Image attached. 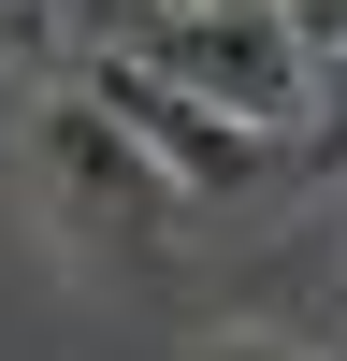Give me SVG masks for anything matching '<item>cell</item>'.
Returning a JSON list of instances; mask_svg holds the SVG:
<instances>
[{
	"instance_id": "1",
	"label": "cell",
	"mask_w": 347,
	"mask_h": 361,
	"mask_svg": "<svg viewBox=\"0 0 347 361\" xmlns=\"http://www.w3.org/2000/svg\"><path fill=\"white\" fill-rule=\"evenodd\" d=\"M102 29H116V58L202 87V102L246 116V130H275V116L304 102V44H289L275 0H102Z\"/></svg>"
},
{
	"instance_id": "2",
	"label": "cell",
	"mask_w": 347,
	"mask_h": 361,
	"mask_svg": "<svg viewBox=\"0 0 347 361\" xmlns=\"http://www.w3.org/2000/svg\"><path fill=\"white\" fill-rule=\"evenodd\" d=\"M87 102H102L116 130H130L145 159L174 173V188H246V173H260V145H275V130H246V116H217L202 87H174V73H145V58H116V44L87 58Z\"/></svg>"
},
{
	"instance_id": "3",
	"label": "cell",
	"mask_w": 347,
	"mask_h": 361,
	"mask_svg": "<svg viewBox=\"0 0 347 361\" xmlns=\"http://www.w3.org/2000/svg\"><path fill=\"white\" fill-rule=\"evenodd\" d=\"M44 145H58V173H73V188L102 202V217H159V188H174V173L145 159V145L116 130L102 102H58V116H44Z\"/></svg>"
},
{
	"instance_id": "4",
	"label": "cell",
	"mask_w": 347,
	"mask_h": 361,
	"mask_svg": "<svg viewBox=\"0 0 347 361\" xmlns=\"http://www.w3.org/2000/svg\"><path fill=\"white\" fill-rule=\"evenodd\" d=\"M289 44H304V73H347V0H275Z\"/></svg>"
},
{
	"instance_id": "5",
	"label": "cell",
	"mask_w": 347,
	"mask_h": 361,
	"mask_svg": "<svg viewBox=\"0 0 347 361\" xmlns=\"http://www.w3.org/2000/svg\"><path fill=\"white\" fill-rule=\"evenodd\" d=\"M231 361H289V347H231Z\"/></svg>"
}]
</instances>
